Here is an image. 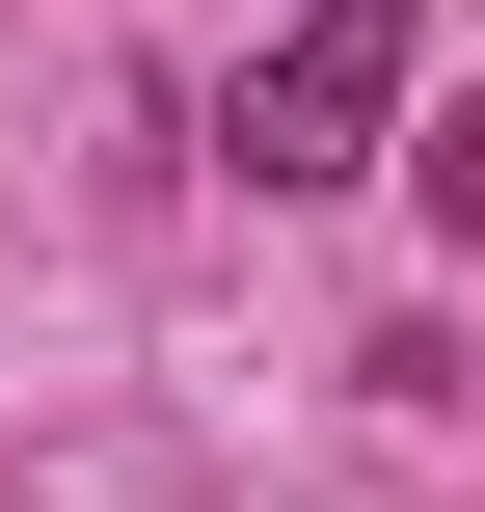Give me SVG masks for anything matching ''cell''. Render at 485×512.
<instances>
[{
	"label": "cell",
	"instance_id": "1",
	"mask_svg": "<svg viewBox=\"0 0 485 512\" xmlns=\"http://www.w3.org/2000/svg\"><path fill=\"white\" fill-rule=\"evenodd\" d=\"M405 81H432V0H270L243 81H216V162L243 189H378L405 162Z\"/></svg>",
	"mask_w": 485,
	"mask_h": 512
},
{
	"label": "cell",
	"instance_id": "2",
	"mask_svg": "<svg viewBox=\"0 0 485 512\" xmlns=\"http://www.w3.org/2000/svg\"><path fill=\"white\" fill-rule=\"evenodd\" d=\"M378 189H405V216L485 270V81H459V108H405V162H378Z\"/></svg>",
	"mask_w": 485,
	"mask_h": 512
}]
</instances>
